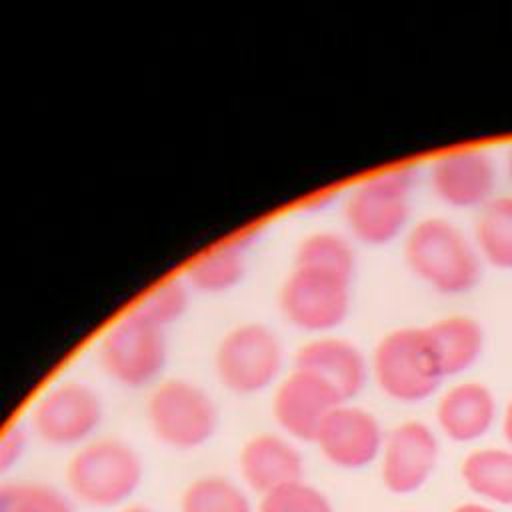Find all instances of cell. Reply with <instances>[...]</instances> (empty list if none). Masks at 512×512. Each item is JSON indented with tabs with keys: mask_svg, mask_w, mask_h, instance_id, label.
I'll return each instance as SVG.
<instances>
[{
	"mask_svg": "<svg viewBox=\"0 0 512 512\" xmlns=\"http://www.w3.org/2000/svg\"><path fill=\"white\" fill-rule=\"evenodd\" d=\"M402 252L408 270L438 294H466L482 278V258L474 240L442 216H426L408 226Z\"/></svg>",
	"mask_w": 512,
	"mask_h": 512,
	"instance_id": "6da1fadb",
	"label": "cell"
},
{
	"mask_svg": "<svg viewBox=\"0 0 512 512\" xmlns=\"http://www.w3.org/2000/svg\"><path fill=\"white\" fill-rule=\"evenodd\" d=\"M144 480L138 450L120 438H92L66 464L68 492L94 508H124Z\"/></svg>",
	"mask_w": 512,
	"mask_h": 512,
	"instance_id": "7a4b0ae2",
	"label": "cell"
},
{
	"mask_svg": "<svg viewBox=\"0 0 512 512\" xmlns=\"http://www.w3.org/2000/svg\"><path fill=\"white\" fill-rule=\"evenodd\" d=\"M412 186L410 168H390L354 184L342 204L348 234L366 246H386L406 234Z\"/></svg>",
	"mask_w": 512,
	"mask_h": 512,
	"instance_id": "3957f363",
	"label": "cell"
},
{
	"mask_svg": "<svg viewBox=\"0 0 512 512\" xmlns=\"http://www.w3.org/2000/svg\"><path fill=\"white\" fill-rule=\"evenodd\" d=\"M370 374L382 394L400 404H418L438 392L444 374L424 326H402L380 336Z\"/></svg>",
	"mask_w": 512,
	"mask_h": 512,
	"instance_id": "277c9868",
	"label": "cell"
},
{
	"mask_svg": "<svg viewBox=\"0 0 512 512\" xmlns=\"http://www.w3.org/2000/svg\"><path fill=\"white\" fill-rule=\"evenodd\" d=\"M98 362L102 372L122 388L156 386L168 364L166 330L130 308L102 334Z\"/></svg>",
	"mask_w": 512,
	"mask_h": 512,
	"instance_id": "5b68a950",
	"label": "cell"
},
{
	"mask_svg": "<svg viewBox=\"0 0 512 512\" xmlns=\"http://www.w3.org/2000/svg\"><path fill=\"white\" fill-rule=\"evenodd\" d=\"M284 368V344L262 322H240L226 330L214 350V374L220 384L242 396L260 394L278 384Z\"/></svg>",
	"mask_w": 512,
	"mask_h": 512,
	"instance_id": "8992f818",
	"label": "cell"
},
{
	"mask_svg": "<svg viewBox=\"0 0 512 512\" xmlns=\"http://www.w3.org/2000/svg\"><path fill=\"white\" fill-rule=\"evenodd\" d=\"M146 420L162 444L174 450H196L216 434L220 410L200 384L164 378L148 396Z\"/></svg>",
	"mask_w": 512,
	"mask_h": 512,
	"instance_id": "52a82bcc",
	"label": "cell"
},
{
	"mask_svg": "<svg viewBox=\"0 0 512 512\" xmlns=\"http://www.w3.org/2000/svg\"><path fill=\"white\" fill-rule=\"evenodd\" d=\"M352 278L292 266L278 290V308L288 324L312 336L332 334L348 316Z\"/></svg>",
	"mask_w": 512,
	"mask_h": 512,
	"instance_id": "ba28073f",
	"label": "cell"
},
{
	"mask_svg": "<svg viewBox=\"0 0 512 512\" xmlns=\"http://www.w3.org/2000/svg\"><path fill=\"white\" fill-rule=\"evenodd\" d=\"M104 420L100 394L82 380H62L46 388L30 408L28 430L44 444L80 448Z\"/></svg>",
	"mask_w": 512,
	"mask_h": 512,
	"instance_id": "9c48e42d",
	"label": "cell"
},
{
	"mask_svg": "<svg viewBox=\"0 0 512 512\" xmlns=\"http://www.w3.org/2000/svg\"><path fill=\"white\" fill-rule=\"evenodd\" d=\"M434 196L450 208H482L496 196L498 170L492 156L474 146L452 148L438 154L428 168Z\"/></svg>",
	"mask_w": 512,
	"mask_h": 512,
	"instance_id": "30bf717a",
	"label": "cell"
},
{
	"mask_svg": "<svg viewBox=\"0 0 512 512\" xmlns=\"http://www.w3.org/2000/svg\"><path fill=\"white\" fill-rule=\"evenodd\" d=\"M438 456V436L428 424L422 420L400 422L384 436L380 452L382 484L394 494H412L430 480Z\"/></svg>",
	"mask_w": 512,
	"mask_h": 512,
	"instance_id": "8fae6325",
	"label": "cell"
},
{
	"mask_svg": "<svg viewBox=\"0 0 512 512\" xmlns=\"http://www.w3.org/2000/svg\"><path fill=\"white\" fill-rule=\"evenodd\" d=\"M342 400L314 374L292 366L272 394V416L284 436L298 442H314L326 416Z\"/></svg>",
	"mask_w": 512,
	"mask_h": 512,
	"instance_id": "7c38bea8",
	"label": "cell"
},
{
	"mask_svg": "<svg viewBox=\"0 0 512 512\" xmlns=\"http://www.w3.org/2000/svg\"><path fill=\"white\" fill-rule=\"evenodd\" d=\"M384 436L370 410L342 402L326 416L314 444L332 466L360 470L380 458Z\"/></svg>",
	"mask_w": 512,
	"mask_h": 512,
	"instance_id": "4fadbf2b",
	"label": "cell"
},
{
	"mask_svg": "<svg viewBox=\"0 0 512 512\" xmlns=\"http://www.w3.org/2000/svg\"><path fill=\"white\" fill-rule=\"evenodd\" d=\"M294 366L320 378L342 402L356 398L364 390L370 374V364L360 346L336 334L306 340L296 350Z\"/></svg>",
	"mask_w": 512,
	"mask_h": 512,
	"instance_id": "5bb4252c",
	"label": "cell"
},
{
	"mask_svg": "<svg viewBox=\"0 0 512 512\" xmlns=\"http://www.w3.org/2000/svg\"><path fill=\"white\" fill-rule=\"evenodd\" d=\"M242 482L260 496L296 480H304V458L292 438L260 432L248 438L238 454Z\"/></svg>",
	"mask_w": 512,
	"mask_h": 512,
	"instance_id": "9a60e30c",
	"label": "cell"
},
{
	"mask_svg": "<svg viewBox=\"0 0 512 512\" xmlns=\"http://www.w3.org/2000/svg\"><path fill=\"white\" fill-rule=\"evenodd\" d=\"M498 416L494 392L478 380L452 384L436 404L440 432L454 442H476L486 436Z\"/></svg>",
	"mask_w": 512,
	"mask_h": 512,
	"instance_id": "2e32d148",
	"label": "cell"
},
{
	"mask_svg": "<svg viewBox=\"0 0 512 512\" xmlns=\"http://www.w3.org/2000/svg\"><path fill=\"white\" fill-rule=\"evenodd\" d=\"M432 352L444 378L464 374L472 368L486 346L482 324L468 314H448L424 326Z\"/></svg>",
	"mask_w": 512,
	"mask_h": 512,
	"instance_id": "e0dca14e",
	"label": "cell"
},
{
	"mask_svg": "<svg viewBox=\"0 0 512 512\" xmlns=\"http://www.w3.org/2000/svg\"><path fill=\"white\" fill-rule=\"evenodd\" d=\"M244 250L236 240H226L192 258L184 270L188 288L202 294H224L240 284L246 272Z\"/></svg>",
	"mask_w": 512,
	"mask_h": 512,
	"instance_id": "ac0fdd59",
	"label": "cell"
},
{
	"mask_svg": "<svg viewBox=\"0 0 512 512\" xmlns=\"http://www.w3.org/2000/svg\"><path fill=\"white\" fill-rule=\"evenodd\" d=\"M464 484L484 500L512 506V450L476 448L460 464Z\"/></svg>",
	"mask_w": 512,
	"mask_h": 512,
	"instance_id": "d6986e66",
	"label": "cell"
},
{
	"mask_svg": "<svg viewBox=\"0 0 512 512\" xmlns=\"http://www.w3.org/2000/svg\"><path fill=\"white\" fill-rule=\"evenodd\" d=\"M472 240L482 262L512 270V194H496L478 210Z\"/></svg>",
	"mask_w": 512,
	"mask_h": 512,
	"instance_id": "ffe728a7",
	"label": "cell"
},
{
	"mask_svg": "<svg viewBox=\"0 0 512 512\" xmlns=\"http://www.w3.org/2000/svg\"><path fill=\"white\" fill-rule=\"evenodd\" d=\"M292 266L318 268L346 278H354L356 250L346 234L336 230H314L300 238Z\"/></svg>",
	"mask_w": 512,
	"mask_h": 512,
	"instance_id": "44dd1931",
	"label": "cell"
},
{
	"mask_svg": "<svg viewBox=\"0 0 512 512\" xmlns=\"http://www.w3.org/2000/svg\"><path fill=\"white\" fill-rule=\"evenodd\" d=\"M180 512H256V508L240 484L220 474H206L184 488Z\"/></svg>",
	"mask_w": 512,
	"mask_h": 512,
	"instance_id": "7402d4cb",
	"label": "cell"
},
{
	"mask_svg": "<svg viewBox=\"0 0 512 512\" xmlns=\"http://www.w3.org/2000/svg\"><path fill=\"white\" fill-rule=\"evenodd\" d=\"M0 512H76L70 496L48 482L0 480Z\"/></svg>",
	"mask_w": 512,
	"mask_h": 512,
	"instance_id": "603a6c76",
	"label": "cell"
},
{
	"mask_svg": "<svg viewBox=\"0 0 512 512\" xmlns=\"http://www.w3.org/2000/svg\"><path fill=\"white\" fill-rule=\"evenodd\" d=\"M188 284L184 278H166L146 290L132 306L136 314L150 320L160 328H168L178 322L188 308Z\"/></svg>",
	"mask_w": 512,
	"mask_h": 512,
	"instance_id": "cb8c5ba5",
	"label": "cell"
},
{
	"mask_svg": "<svg viewBox=\"0 0 512 512\" xmlns=\"http://www.w3.org/2000/svg\"><path fill=\"white\" fill-rule=\"evenodd\" d=\"M256 512H334V508L322 490L296 480L260 496Z\"/></svg>",
	"mask_w": 512,
	"mask_h": 512,
	"instance_id": "d4e9b609",
	"label": "cell"
},
{
	"mask_svg": "<svg viewBox=\"0 0 512 512\" xmlns=\"http://www.w3.org/2000/svg\"><path fill=\"white\" fill-rule=\"evenodd\" d=\"M28 438H30L28 424H20V422H14L0 432V480H6V476L26 456Z\"/></svg>",
	"mask_w": 512,
	"mask_h": 512,
	"instance_id": "484cf974",
	"label": "cell"
},
{
	"mask_svg": "<svg viewBox=\"0 0 512 512\" xmlns=\"http://www.w3.org/2000/svg\"><path fill=\"white\" fill-rule=\"evenodd\" d=\"M502 436L512 450V398L506 402L504 412H502Z\"/></svg>",
	"mask_w": 512,
	"mask_h": 512,
	"instance_id": "4316f807",
	"label": "cell"
},
{
	"mask_svg": "<svg viewBox=\"0 0 512 512\" xmlns=\"http://www.w3.org/2000/svg\"><path fill=\"white\" fill-rule=\"evenodd\" d=\"M450 512H496L494 508L486 506V504H478V502H466V504H460L456 508H452Z\"/></svg>",
	"mask_w": 512,
	"mask_h": 512,
	"instance_id": "83f0119b",
	"label": "cell"
},
{
	"mask_svg": "<svg viewBox=\"0 0 512 512\" xmlns=\"http://www.w3.org/2000/svg\"><path fill=\"white\" fill-rule=\"evenodd\" d=\"M118 512H154L152 508L144 506V504H126L124 508H120Z\"/></svg>",
	"mask_w": 512,
	"mask_h": 512,
	"instance_id": "f1b7e54d",
	"label": "cell"
},
{
	"mask_svg": "<svg viewBox=\"0 0 512 512\" xmlns=\"http://www.w3.org/2000/svg\"><path fill=\"white\" fill-rule=\"evenodd\" d=\"M506 172H508V178L512 182V146L508 148V154H506Z\"/></svg>",
	"mask_w": 512,
	"mask_h": 512,
	"instance_id": "f546056e",
	"label": "cell"
},
{
	"mask_svg": "<svg viewBox=\"0 0 512 512\" xmlns=\"http://www.w3.org/2000/svg\"><path fill=\"white\" fill-rule=\"evenodd\" d=\"M406 512H408V510H406Z\"/></svg>",
	"mask_w": 512,
	"mask_h": 512,
	"instance_id": "4dcf8cb0",
	"label": "cell"
}]
</instances>
